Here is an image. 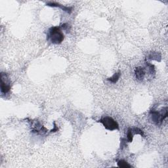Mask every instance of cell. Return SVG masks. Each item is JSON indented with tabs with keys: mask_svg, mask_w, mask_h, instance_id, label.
I'll return each instance as SVG.
<instances>
[{
	"mask_svg": "<svg viewBox=\"0 0 168 168\" xmlns=\"http://www.w3.org/2000/svg\"><path fill=\"white\" fill-rule=\"evenodd\" d=\"M65 39V35L62 32L60 26H53L48 30L47 40L53 44H60Z\"/></svg>",
	"mask_w": 168,
	"mask_h": 168,
	"instance_id": "1",
	"label": "cell"
},
{
	"mask_svg": "<svg viewBox=\"0 0 168 168\" xmlns=\"http://www.w3.org/2000/svg\"><path fill=\"white\" fill-rule=\"evenodd\" d=\"M150 116L152 121L157 126H158V125H160L167 117V107H165L160 111L152 110L150 112Z\"/></svg>",
	"mask_w": 168,
	"mask_h": 168,
	"instance_id": "2",
	"label": "cell"
},
{
	"mask_svg": "<svg viewBox=\"0 0 168 168\" xmlns=\"http://www.w3.org/2000/svg\"><path fill=\"white\" fill-rule=\"evenodd\" d=\"M98 122L103 125V126L105 127V129L109 131H114L116 129H119V124L118 122L114 120V119L110 116H105L98 120Z\"/></svg>",
	"mask_w": 168,
	"mask_h": 168,
	"instance_id": "3",
	"label": "cell"
},
{
	"mask_svg": "<svg viewBox=\"0 0 168 168\" xmlns=\"http://www.w3.org/2000/svg\"><path fill=\"white\" fill-rule=\"evenodd\" d=\"M1 91L2 94H7L11 90V84L7 73L1 74Z\"/></svg>",
	"mask_w": 168,
	"mask_h": 168,
	"instance_id": "4",
	"label": "cell"
},
{
	"mask_svg": "<svg viewBox=\"0 0 168 168\" xmlns=\"http://www.w3.org/2000/svg\"><path fill=\"white\" fill-rule=\"evenodd\" d=\"M32 132L34 133H41L45 134L47 132V129L38 120H31Z\"/></svg>",
	"mask_w": 168,
	"mask_h": 168,
	"instance_id": "5",
	"label": "cell"
},
{
	"mask_svg": "<svg viewBox=\"0 0 168 168\" xmlns=\"http://www.w3.org/2000/svg\"><path fill=\"white\" fill-rule=\"evenodd\" d=\"M46 5L47 6L52 7H59L63 11H64L68 13H69V14H71V13L72 12V9H73V8L72 7H66L60 4H58V3H55V2L47 3Z\"/></svg>",
	"mask_w": 168,
	"mask_h": 168,
	"instance_id": "6",
	"label": "cell"
},
{
	"mask_svg": "<svg viewBox=\"0 0 168 168\" xmlns=\"http://www.w3.org/2000/svg\"><path fill=\"white\" fill-rule=\"evenodd\" d=\"M146 70L145 69L141 67V66H138L135 70V76L137 79L139 81H143L145 77Z\"/></svg>",
	"mask_w": 168,
	"mask_h": 168,
	"instance_id": "7",
	"label": "cell"
},
{
	"mask_svg": "<svg viewBox=\"0 0 168 168\" xmlns=\"http://www.w3.org/2000/svg\"><path fill=\"white\" fill-rule=\"evenodd\" d=\"M147 58L150 60H156L160 62L162 59V56L160 53L158 52H150L147 56Z\"/></svg>",
	"mask_w": 168,
	"mask_h": 168,
	"instance_id": "8",
	"label": "cell"
},
{
	"mask_svg": "<svg viewBox=\"0 0 168 168\" xmlns=\"http://www.w3.org/2000/svg\"><path fill=\"white\" fill-rule=\"evenodd\" d=\"M120 77H121V72L118 71V72H116L115 74H114V75L112 77H110V78H107V80L112 84H116L117 82H118V81L119 80V79Z\"/></svg>",
	"mask_w": 168,
	"mask_h": 168,
	"instance_id": "9",
	"label": "cell"
},
{
	"mask_svg": "<svg viewBox=\"0 0 168 168\" xmlns=\"http://www.w3.org/2000/svg\"><path fill=\"white\" fill-rule=\"evenodd\" d=\"M118 166L121 168H130L131 167V166L128 163V162L124 160H120L118 162Z\"/></svg>",
	"mask_w": 168,
	"mask_h": 168,
	"instance_id": "10",
	"label": "cell"
},
{
	"mask_svg": "<svg viewBox=\"0 0 168 168\" xmlns=\"http://www.w3.org/2000/svg\"><path fill=\"white\" fill-rule=\"evenodd\" d=\"M146 65L147 66V68L148 70V72L149 74H150V75H154L156 73V70H155V66L154 65H153V64H151L150 63H146Z\"/></svg>",
	"mask_w": 168,
	"mask_h": 168,
	"instance_id": "11",
	"label": "cell"
},
{
	"mask_svg": "<svg viewBox=\"0 0 168 168\" xmlns=\"http://www.w3.org/2000/svg\"><path fill=\"white\" fill-rule=\"evenodd\" d=\"M133 135H134V134L133 133L132 128H129L127 131V141H128V142L129 143L132 142L133 138Z\"/></svg>",
	"mask_w": 168,
	"mask_h": 168,
	"instance_id": "12",
	"label": "cell"
},
{
	"mask_svg": "<svg viewBox=\"0 0 168 168\" xmlns=\"http://www.w3.org/2000/svg\"><path fill=\"white\" fill-rule=\"evenodd\" d=\"M132 131L133 134H137V135H140L141 136H144V133L143 131L141 129H140L138 127H134V128H132Z\"/></svg>",
	"mask_w": 168,
	"mask_h": 168,
	"instance_id": "13",
	"label": "cell"
},
{
	"mask_svg": "<svg viewBox=\"0 0 168 168\" xmlns=\"http://www.w3.org/2000/svg\"><path fill=\"white\" fill-rule=\"evenodd\" d=\"M61 28L63 29V30H65L68 32V31H70V26L68 25V23H65L62 25V26H60Z\"/></svg>",
	"mask_w": 168,
	"mask_h": 168,
	"instance_id": "14",
	"label": "cell"
},
{
	"mask_svg": "<svg viewBox=\"0 0 168 168\" xmlns=\"http://www.w3.org/2000/svg\"><path fill=\"white\" fill-rule=\"evenodd\" d=\"M54 129H52L51 131V132H56V131H58V127H57V126H56V124H55V122H54Z\"/></svg>",
	"mask_w": 168,
	"mask_h": 168,
	"instance_id": "15",
	"label": "cell"
}]
</instances>
